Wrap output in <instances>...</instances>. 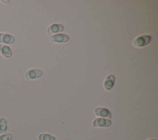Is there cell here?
Instances as JSON below:
<instances>
[{
	"label": "cell",
	"instance_id": "1",
	"mask_svg": "<svg viewBox=\"0 0 158 140\" xmlns=\"http://www.w3.org/2000/svg\"><path fill=\"white\" fill-rule=\"evenodd\" d=\"M151 38L149 35H141L136 37L133 43V44L136 47H141L148 44L151 41Z\"/></svg>",
	"mask_w": 158,
	"mask_h": 140
},
{
	"label": "cell",
	"instance_id": "2",
	"mask_svg": "<svg viewBox=\"0 0 158 140\" xmlns=\"http://www.w3.org/2000/svg\"><path fill=\"white\" fill-rule=\"evenodd\" d=\"M70 39V37L64 33L54 34L49 36V41L52 43H63L67 42Z\"/></svg>",
	"mask_w": 158,
	"mask_h": 140
},
{
	"label": "cell",
	"instance_id": "3",
	"mask_svg": "<svg viewBox=\"0 0 158 140\" xmlns=\"http://www.w3.org/2000/svg\"><path fill=\"white\" fill-rule=\"evenodd\" d=\"M43 75L42 70L37 68H31L28 70L25 73V78L27 80H33L38 78Z\"/></svg>",
	"mask_w": 158,
	"mask_h": 140
},
{
	"label": "cell",
	"instance_id": "4",
	"mask_svg": "<svg viewBox=\"0 0 158 140\" xmlns=\"http://www.w3.org/2000/svg\"><path fill=\"white\" fill-rule=\"evenodd\" d=\"M93 127H109L111 125V121L103 118H97L93 121Z\"/></svg>",
	"mask_w": 158,
	"mask_h": 140
},
{
	"label": "cell",
	"instance_id": "5",
	"mask_svg": "<svg viewBox=\"0 0 158 140\" xmlns=\"http://www.w3.org/2000/svg\"><path fill=\"white\" fill-rule=\"evenodd\" d=\"M94 113L96 116L101 117H106L109 119L111 118V113L106 108L104 107H97L94 109Z\"/></svg>",
	"mask_w": 158,
	"mask_h": 140
},
{
	"label": "cell",
	"instance_id": "6",
	"mask_svg": "<svg viewBox=\"0 0 158 140\" xmlns=\"http://www.w3.org/2000/svg\"><path fill=\"white\" fill-rule=\"evenodd\" d=\"M15 41V38L9 34L0 33V43L1 44H13Z\"/></svg>",
	"mask_w": 158,
	"mask_h": 140
},
{
	"label": "cell",
	"instance_id": "7",
	"mask_svg": "<svg viewBox=\"0 0 158 140\" xmlns=\"http://www.w3.org/2000/svg\"><path fill=\"white\" fill-rule=\"evenodd\" d=\"M64 29V26L60 23H54L52 24L48 27L47 29L48 35H51L54 33H60L63 31Z\"/></svg>",
	"mask_w": 158,
	"mask_h": 140
},
{
	"label": "cell",
	"instance_id": "8",
	"mask_svg": "<svg viewBox=\"0 0 158 140\" xmlns=\"http://www.w3.org/2000/svg\"><path fill=\"white\" fill-rule=\"evenodd\" d=\"M115 76L113 75H109L105 78L104 81V87L106 90H110L112 89L114 84Z\"/></svg>",
	"mask_w": 158,
	"mask_h": 140
},
{
	"label": "cell",
	"instance_id": "9",
	"mask_svg": "<svg viewBox=\"0 0 158 140\" xmlns=\"http://www.w3.org/2000/svg\"><path fill=\"white\" fill-rule=\"evenodd\" d=\"M0 54L6 58H10L12 56V52L10 47L2 44H0Z\"/></svg>",
	"mask_w": 158,
	"mask_h": 140
},
{
	"label": "cell",
	"instance_id": "10",
	"mask_svg": "<svg viewBox=\"0 0 158 140\" xmlns=\"http://www.w3.org/2000/svg\"><path fill=\"white\" fill-rule=\"evenodd\" d=\"M7 128V121L6 118H0V134H5Z\"/></svg>",
	"mask_w": 158,
	"mask_h": 140
},
{
	"label": "cell",
	"instance_id": "11",
	"mask_svg": "<svg viewBox=\"0 0 158 140\" xmlns=\"http://www.w3.org/2000/svg\"><path fill=\"white\" fill-rule=\"evenodd\" d=\"M39 140H56V138L51 134L41 133L38 136Z\"/></svg>",
	"mask_w": 158,
	"mask_h": 140
},
{
	"label": "cell",
	"instance_id": "12",
	"mask_svg": "<svg viewBox=\"0 0 158 140\" xmlns=\"http://www.w3.org/2000/svg\"><path fill=\"white\" fill-rule=\"evenodd\" d=\"M12 135L10 133H5L0 135V140H11Z\"/></svg>",
	"mask_w": 158,
	"mask_h": 140
},
{
	"label": "cell",
	"instance_id": "13",
	"mask_svg": "<svg viewBox=\"0 0 158 140\" xmlns=\"http://www.w3.org/2000/svg\"><path fill=\"white\" fill-rule=\"evenodd\" d=\"M148 140H156V139H148Z\"/></svg>",
	"mask_w": 158,
	"mask_h": 140
}]
</instances>
